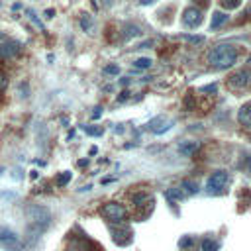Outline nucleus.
<instances>
[{
	"mask_svg": "<svg viewBox=\"0 0 251 251\" xmlns=\"http://www.w3.org/2000/svg\"><path fill=\"white\" fill-rule=\"evenodd\" d=\"M227 20H229V16H227L226 12H214V14H212V20H210V29L220 27V25L226 24Z\"/></svg>",
	"mask_w": 251,
	"mask_h": 251,
	"instance_id": "obj_10",
	"label": "nucleus"
},
{
	"mask_svg": "<svg viewBox=\"0 0 251 251\" xmlns=\"http://www.w3.org/2000/svg\"><path fill=\"white\" fill-rule=\"evenodd\" d=\"M229 84L237 90H251V71L241 69L229 76Z\"/></svg>",
	"mask_w": 251,
	"mask_h": 251,
	"instance_id": "obj_5",
	"label": "nucleus"
},
{
	"mask_svg": "<svg viewBox=\"0 0 251 251\" xmlns=\"http://www.w3.org/2000/svg\"><path fill=\"white\" fill-rule=\"evenodd\" d=\"M249 171H251V161H249Z\"/></svg>",
	"mask_w": 251,
	"mask_h": 251,
	"instance_id": "obj_27",
	"label": "nucleus"
},
{
	"mask_svg": "<svg viewBox=\"0 0 251 251\" xmlns=\"http://www.w3.org/2000/svg\"><path fill=\"white\" fill-rule=\"evenodd\" d=\"M80 27H82L84 31H90V29H92V18H90L88 14H84V16L80 18Z\"/></svg>",
	"mask_w": 251,
	"mask_h": 251,
	"instance_id": "obj_16",
	"label": "nucleus"
},
{
	"mask_svg": "<svg viewBox=\"0 0 251 251\" xmlns=\"http://www.w3.org/2000/svg\"><path fill=\"white\" fill-rule=\"evenodd\" d=\"M82 131H84L86 135H94V137H100V135L104 133L102 127H92V126H82Z\"/></svg>",
	"mask_w": 251,
	"mask_h": 251,
	"instance_id": "obj_15",
	"label": "nucleus"
},
{
	"mask_svg": "<svg viewBox=\"0 0 251 251\" xmlns=\"http://www.w3.org/2000/svg\"><path fill=\"white\" fill-rule=\"evenodd\" d=\"M180 37L186 39V41H190V43H202V41H204L202 35H180Z\"/></svg>",
	"mask_w": 251,
	"mask_h": 251,
	"instance_id": "obj_18",
	"label": "nucleus"
},
{
	"mask_svg": "<svg viewBox=\"0 0 251 251\" xmlns=\"http://www.w3.org/2000/svg\"><path fill=\"white\" fill-rule=\"evenodd\" d=\"M227 182H229V175H227L226 171H216V173H212V175L208 176V180H206V190H208V192H214V194L224 192V188L227 186Z\"/></svg>",
	"mask_w": 251,
	"mask_h": 251,
	"instance_id": "obj_3",
	"label": "nucleus"
},
{
	"mask_svg": "<svg viewBox=\"0 0 251 251\" xmlns=\"http://www.w3.org/2000/svg\"><path fill=\"white\" fill-rule=\"evenodd\" d=\"M173 120L171 118H165V116H157V118H153L151 122H149V129L153 131V133H157V135H161V133H165V131H169L171 127H173Z\"/></svg>",
	"mask_w": 251,
	"mask_h": 251,
	"instance_id": "obj_7",
	"label": "nucleus"
},
{
	"mask_svg": "<svg viewBox=\"0 0 251 251\" xmlns=\"http://www.w3.org/2000/svg\"><path fill=\"white\" fill-rule=\"evenodd\" d=\"M104 73H106V75H118V73H120V67L114 65V63H112V65H106V67H104Z\"/></svg>",
	"mask_w": 251,
	"mask_h": 251,
	"instance_id": "obj_19",
	"label": "nucleus"
},
{
	"mask_svg": "<svg viewBox=\"0 0 251 251\" xmlns=\"http://www.w3.org/2000/svg\"><path fill=\"white\" fill-rule=\"evenodd\" d=\"M100 114H102V108H100V106H96V108H94V112H92V118H100Z\"/></svg>",
	"mask_w": 251,
	"mask_h": 251,
	"instance_id": "obj_24",
	"label": "nucleus"
},
{
	"mask_svg": "<svg viewBox=\"0 0 251 251\" xmlns=\"http://www.w3.org/2000/svg\"><path fill=\"white\" fill-rule=\"evenodd\" d=\"M153 198H151V194L149 192H135L133 194V204H137V206H143L145 202H151Z\"/></svg>",
	"mask_w": 251,
	"mask_h": 251,
	"instance_id": "obj_12",
	"label": "nucleus"
},
{
	"mask_svg": "<svg viewBox=\"0 0 251 251\" xmlns=\"http://www.w3.org/2000/svg\"><path fill=\"white\" fill-rule=\"evenodd\" d=\"M0 239H16V235H14L10 229H4V227H0Z\"/></svg>",
	"mask_w": 251,
	"mask_h": 251,
	"instance_id": "obj_22",
	"label": "nucleus"
},
{
	"mask_svg": "<svg viewBox=\"0 0 251 251\" xmlns=\"http://www.w3.org/2000/svg\"><path fill=\"white\" fill-rule=\"evenodd\" d=\"M180 20H182V24H184L186 27L194 29V27H198V25L202 24L204 14H202V10H200V8H196V6H188V8L182 12Z\"/></svg>",
	"mask_w": 251,
	"mask_h": 251,
	"instance_id": "obj_4",
	"label": "nucleus"
},
{
	"mask_svg": "<svg viewBox=\"0 0 251 251\" xmlns=\"http://www.w3.org/2000/svg\"><path fill=\"white\" fill-rule=\"evenodd\" d=\"M167 196H169L171 200H180V198L184 196V192H182L180 188H169V190H167Z\"/></svg>",
	"mask_w": 251,
	"mask_h": 251,
	"instance_id": "obj_17",
	"label": "nucleus"
},
{
	"mask_svg": "<svg viewBox=\"0 0 251 251\" xmlns=\"http://www.w3.org/2000/svg\"><path fill=\"white\" fill-rule=\"evenodd\" d=\"M53 14H55L53 10H45V16H47V18H53Z\"/></svg>",
	"mask_w": 251,
	"mask_h": 251,
	"instance_id": "obj_25",
	"label": "nucleus"
},
{
	"mask_svg": "<svg viewBox=\"0 0 251 251\" xmlns=\"http://www.w3.org/2000/svg\"><path fill=\"white\" fill-rule=\"evenodd\" d=\"M20 53H22V43H20V41L8 39V41L0 43V57H2V59H14V57H18Z\"/></svg>",
	"mask_w": 251,
	"mask_h": 251,
	"instance_id": "obj_6",
	"label": "nucleus"
},
{
	"mask_svg": "<svg viewBox=\"0 0 251 251\" xmlns=\"http://www.w3.org/2000/svg\"><path fill=\"white\" fill-rule=\"evenodd\" d=\"M4 37H6V35H4V33H2V31H0V39H4Z\"/></svg>",
	"mask_w": 251,
	"mask_h": 251,
	"instance_id": "obj_26",
	"label": "nucleus"
},
{
	"mask_svg": "<svg viewBox=\"0 0 251 251\" xmlns=\"http://www.w3.org/2000/svg\"><path fill=\"white\" fill-rule=\"evenodd\" d=\"M180 188H184V192L186 194H196L200 188H198V182H194V180H182L180 182Z\"/></svg>",
	"mask_w": 251,
	"mask_h": 251,
	"instance_id": "obj_11",
	"label": "nucleus"
},
{
	"mask_svg": "<svg viewBox=\"0 0 251 251\" xmlns=\"http://www.w3.org/2000/svg\"><path fill=\"white\" fill-rule=\"evenodd\" d=\"M237 122L245 127H251V102H245L239 110H237Z\"/></svg>",
	"mask_w": 251,
	"mask_h": 251,
	"instance_id": "obj_9",
	"label": "nucleus"
},
{
	"mask_svg": "<svg viewBox=\"0 0 251 251\" xmlns=\"http://www.w3.org/2000/svg\"><path fill=\"white\" fill-rule=\"evenodd\" d=\"M151 63H153V61H151L149 57H137V59L133 61V67H135V69H149Z\"/></svg>",
	"mask_w": 251,
	"mask_h": 251,
	"instance_id": "obj_13",
	"label": "nucleus"
},
{
	"mask_svg": "<svg viewBox=\"0 0 251 251\" xmlns=\"http://www.w3.org/2000/svg\"><path fill=\"white\" fill-rule=\"evenodd\" d=\"M198 149H200V141H180L178 147H176V151L182 157H192Z\"/></svg>",
	"mask_w": 251,
	"mask_h": 251,
	"instance_id": "obj_8",
	"label": "nucleus"
},
{
	"mask_svg": "<svg viewBox=\"0 0 251 251\" xmlns=\"http://www.w3.org/2000/svg\"><path fill=\"white\" fill-rule=\"evenodd\" d=\"M222 4H224L227 10H233V8H237V6L241 4V0H222Z\"/></svg>",
	"mask_w": 251,
	"mask_h": 251,
	"instance_id": "obj_20",
	"label": "nucleus"
},
{
	"mask_svg": "<svg viewBox=\"0 0 251 251\" xmlns=\"http://www.w3.org/2000/svg\"><path fill=\"white\" fill-rule=\"evenodd\" d=\"M235 61H237V49L229 43H218L208 53V63L216 69H227L235 65Z\"/></svg>",
	"mask_w": 251,
	"mask_h": 251,
	"instance_id": "obj_1",
	"label": "nucleus"
},
{
	"mask_svg": "<svg viewBox=\"0 0 251 251\" xmlns=\"http://www.w3.org/2000/svg\"><path fill=\"white\" fill-rule=\"evenodd\" d=\"M100 216L106 218L108 222H114V224H120L127 218V210L120 204V202H108L100 208Z\"/></svg>",
	"mask_w": 251,
	"mask_h": 251,
	"instance_id": "obj_2",
	"label": "nucleus"
},
{
	"mask_svg": "<svg viewBox=\"0 0 251 251\" xmlns=\"http://www.w3.org/2000/svg\"><path fill=\"white\" fill-rule=\"evenodd\" d=\"M214 247H216V243H214V241H212V239H210V237H208V239H204V241H202V251H212V249H214Z\"/></svg>",
	"mask_w": 251,
	"mask_h": 251,
	"instance_id": "obj_21",
	"label": "nucleus"
},
{
	"mask_svg": "<svg viewBox=\"0 0 251 251\" xmlns=\"http://www.w3.org/2000/svg\"><path fill=\"white\" fill-rule=\"evenodd\" d=\"M6 86H8V78H6V75L0 71V92H2Z\"/></svg>",
	"mask_w": 251,
	"mask_h": 251,
	"instance_id": "obj_23",
	"label": "nucleus"
},
{
	"mask_svg": "<svg viewBox=\"0 0 251 251\" xmlns=\"http://www.w3.org/2000/svg\"><path fill=\"white\" fill-rule=\"evenodd\" d=\"M73 178V173L71 171H63L59 176H57V186H67V182Z\"/></svg>",
	"mask_w": 251,
	"mask_h": 251,
	"instance_id": "obj_14",
	"label": "nucleus"
}]
</instances>
